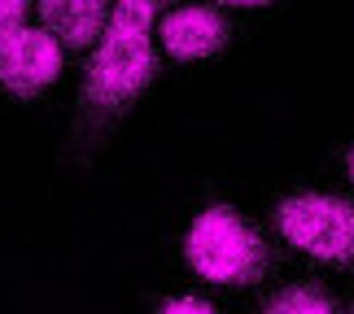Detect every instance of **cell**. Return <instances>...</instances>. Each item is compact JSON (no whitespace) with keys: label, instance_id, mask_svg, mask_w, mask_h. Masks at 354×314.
I'll return each mask as SVG.
<instances>
[{"label":"cell","instance_id":"6da1fadb","mask_svg":"<svg viewBox=\"0 0 354 314\" xmlns=\"http://www.w3.org/2000/svg\"><path fill=\"white\" fill-rule=\"evenodd\" d=\"M149 22H153V5H118L110 18V31L92 52L88 66V88L84 97L97 109H122L153 84L158 57L149 44Z\"/></svg>","mask_w":354,"mask_h":314},{"label":"cell","instance_id":"5b68a950","mask_svg":"<svg viewBox=\"0 0 354 314\" xmlns=\"http://www.w3.org/2000/svg\"><path fill=\"white\" fill-rule=\"evenodd\" d=\"M162 44L171 57L180 61H197V57H214L227 44V22L219 9L206 5H188L162 18Z\"/></svg>","mask_w":354,"mask_h":314},{"label":"cell","instance_id":"52a82bcc","mask_svg":"<svg viewBox=\"0 0 354 314\" xmlns=\"http://www.w3.org/2000/svg\"><path fill=\"white\" fill-rule=\"evenodd\" d=\"M263 314H337V306L319 288H284L280 297H271V306Z\"/></svg>","mask_w":354,"mask_h":314},{"label":"cell","instance_id":"277c9868","mask_svg":"<svg viewBox=\"0 0 354 314\" xmlns=\"http://www.w3.org/2000/svg\"><path fill=\"white\" fill-rule=\"evenodd\" d=\"M62 75V44L44 26H22L0 39V84L18 97H35Z\"/></svg>","mask_w":354,"mask_h":314},{"label":"cell","instance_id":"9c48e42d","mask_svg":"<svg viewBox=\"0 0 354 314\" xmlns=\"http://www.w3.org/2000/svg\"><path fill=\"white\" fill-rule=\"evenodd\" d=\"M22 5L18 0H0V39H9L13 31H22Z\"/></svg>","mask_w":354,"mask_h":314},{"label":"cell","instance_id":"8992f818","mask_svg":"<svg viewBox=\"0 0 354 314\" xmlns=\"http://www.w3.org/2000/svg\"><path fill=\"white\" fill-rule=\"evenodd\" d=\"M39 13H44V31L57 44H71V48L92 44L101 31V18H105V9L92 5V0H44Z\"/></svg>","mask_w":354,"mask_h":314},{"label":"cell","instance_id":"30bf717a","mask_svg":"<svg viewBox=\"0 0 354 314\" xmlns=\"http://www.w3.org/2000/svg\"><path fill=\"white\" fill-rule=\"evenodd\" d=\"M350 179H354V148H350Z\"/></svg>","mask_w":354,"mask_h":314},{"label":"cell","instance_id":"7a4b0ae2","mask_svg":"<svg viewBox=\"0 0 354 314\" xmlns=\"http://www.w3.org/2000/svg\"><path fill=\"white\" fill-rule=\"evenodd\" d=\"M184 253L197 275L210 284H254L267 271L263 236L227 206H210L193 218Z\"/></svg>","mask_w":354,"mask_h":314},{"label":"cell","instance_id":"ba28073f","mask_svg":"<svg viewBox=\"0 0 354 314\" xmlns=\"http://www.w3.org/2000/svg\"><path fill=\"white\" fill-rule=\"evenodd\" d=\"M158 314H219V310L206 306L201 297H171V302H162Z\"/></svg>","mask_w":354,"mask_h":314},{"label":"cell","instance_id":"3957f363","mask_svg":"<svg viewBox=\"0 0 354 314\" xmlns=\"http://www.w3.org/2000/svg\"><path fill=\"white\" fill-rule=\"evenodd\" d=\"M276 227L293 249H302L319 262L354 266V206L328 193H302L280 201Z\"/></svg>","mask_w":354,"mask_h":314}]
</instances>
